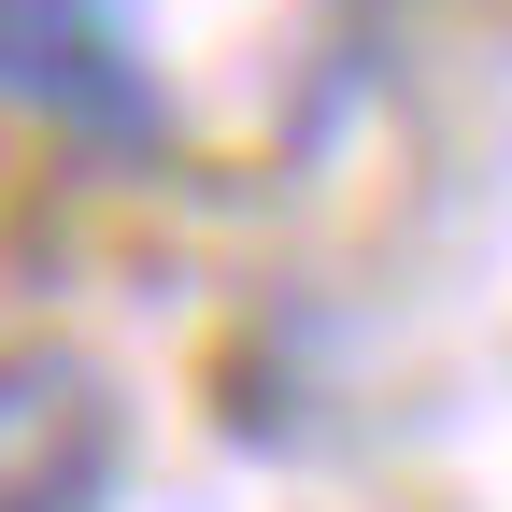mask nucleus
<instances>
[{"instance_id": "f257e3e1", "label": "nucleus", "mask_w": 512, "mask_h": 512, "mask_svg": "<svg viewBox=\"0 0 512 512\" xmlns=\"http://www.w3.org/2000/svg\"><path fill=\"white\" fill-rule=\"evenodd\" d=\"M128 470V399L72 342L0 356V512H100Z\"/></svg>"}, {"instance_id": "f03ea898", "label": "nucleus", "mask_w": 512, "mask_h": 512, "mask_svg": "<svg viewBox=\"0 0 512 512\" xmlns=\"http://www.w3.org/2000/svg\"><path fill=\"white\" fill-rule=\"evenodd\" d=\"M0 100L86 128V143H143L157 128V86L128 57L114 0H0Z\"/></svg>"}]
</instances>
